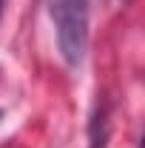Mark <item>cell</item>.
<instances>
[{"label":"cell","mask_w":145,"mask_h":148,"mask_svg":"<svg viewBox=\"0 0 145 148\" xmlns=\"http://www.w3.org/2000/svg\"><path fill=\"white\" fill-rule=\"evenodd\" d=\"M0 117H3V111H0Z\"/></svg>","instance_id":"obj_3"},{"label":"cell","mask_w":145,"mask_h":148,"mask_svg":"<svg viewBox=\"0 0 145 148\" xmlns=\"http://www.w3.org/2000/svg\"><path fill=\"white\" fill-rule=\"evenodd\" d=\"M3 6H6V0H0V14H3Z\"/></svg>","instance_id":"obj_2"},{"label":"cell","mask_w":145,"mask_h":148,"mask_svg":"<svg viewBox=\"0 0 145 148\" xmlns=\"http://www.w3.org/2000/svg\"><path fill=\"white\" fill-rule=\"evenodd\" d=\"M63 60L77 69L88 51V0H46Z\"/></svg>","instance_id":"obj_1"}]
</instances>
